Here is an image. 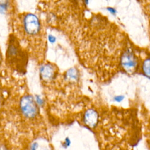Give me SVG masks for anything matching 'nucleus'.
Instances as JSON below:
<instances>
[{"mask_svg": "<svg viewBox=\"0 0 150 150\" xmlns=\"http://www.w3.org/2000/svg\"><path fill=\"white\" fill-rule=\"evenodd\" d=\"M35 99L30 95L22 96L19 101V110L22 116L27 120L36 118L39 114V107Z\"/></svg>", "mask_w": 150, "mask_h": 150, "instance_id": "obj_1", "label": "nucleus"}, {"mask_svg": "<svg viewBox=\"0 0 150 150\" xmlns=\"http://www.w3.org/2000/svg\"><path fill=\"white\" fill-rule=\"evenodd\" d=\"M23 32L29 36H35L41 30V24L38 18L32 13L25 15L22 19Z\"/></svg>", "mask_w": 150, "mask_h": 150, "instance_id": "obj_2", "label": "nucleus"}, {"mask_svg": "<svg viewBox=\"0 0 150 150\" xmlns=\"http://www.w3.org/2000/svg\"><path fill=\"white\" fill-rule=\"evenodd\" d=\"M84 123L90 128H94L98 122V114L93 108H89L86 111L83 115Z\"/></svg>", "mask_w": 150, "mask_h": 150, "instance_id": "obj_3", "label": "nucleus"}, {"mask_svg": "<svg viewBox=\"0 0 150 150\" xmlns=\"http://www.w3.org/2000/svg\"><path fill=\"white\" fill-rule=\"evenodd\" d=\"M121 63L122 67L127 70H131L137 66V59L133 53L129 51L125 52L121 59Z\"/></svg>", "mask_w": 150, "mask_h": 150, "instance_id": "obj_4", "label": "nucleus"}, {"mask_svg": "<svg viewBox=\"0 0 150 150\" xmlns=\"http://www.w3.org/2000/svg\"><path fill=\"white\" fill-rule=\"evenodd\" d=\"M56 69L54 66L49 63L43 64L40 69V77L46 82L53 80L56 76Z\"/></svg>", "mask_w": 150, "mask_h": 150, "instance_id": "obj_5", "label": "nucleus"}, {"mask_svg": "<svg viewBox=\"0 0 150 150\" xmlns=\"http://www.w3.org/2000/svg\"><path fill=\"white\" fill-rule=\"evenodd\" d=\"M66 76L69 80H76L78 78V71L76 69L71 68L67 70Z\"/></svg>", "mask_w": 150, "mask_h": 150, "instance_id": "obj_6", "label": "nucleus"}, {"mask_svg": "<svg viewBox=\"0 0 150 150\" xmlns=\"http://www.w3.org/2000/svg\"><path fill=\"white\" fill-rule=\"evenodd\" d=\"M142 71L144 74L150 78V58L145 59L142 64Z\"/></svg>", "mask_w": 150, "mask_h": 150, "instance_id": "obj_7", "label": "nucleus"}, {"mask_svg": "<svg viewBox=\"0 0 150 150\" xmlns=\"http://www.w3.org/2000/svg\"><path fill=\"white\" fill-rule=\"evenodd\" d=\"M9 0H0V13H5L8 8Z\"/></svg>", "mask_w": 150, "mask_h": 150, "instance_id": "obj_8", "label": "nucleus"}, {"mask_svg": "<svg viewBox=\"0 0 150 150\" xmlns=\"http://www.w3.org/2000/svg\"><path fill=\"white\" fill-rule=\"evenodd\" d=\"M124 99V96L122 95H118L114 97V100L117 103L121 102Z\"/></svg>", "mask_w": 150, "mask_h": 150, "instance_id": "obj_9", "label": "nucleus"}, {"mask_svg": "<svg viewBox=\"0 0 150 150\" xmlns=\"http://www.w3.org/2000/svg\"><path fill=\"white\" fill-rule=\"evenodd\" d=\"M0 150H8L7 145L5 144V141H0Z\"/></svg>", "mask_w": 150, "mask_h": 150, "instance_id": "obj_10", "label": "nucleus"}, {"mask_svg": "<svg viewBox=\"0 0 150 150\" xmlns=\"http://www.w3.org/2000/svg\"><path fill=\"white\" fill-rule=\"evenodd\" d=\"M107 10L112 15H115L116 13H117V11L115 8H112V7H108L107 8Z\"/></svg>", "mask_w": 150, "mask_h": 150, "instance_id": "obj_11", "label": "nucleus"}, {"mask_svg": "<svg viewBox=\"0 0 150 150\" xmlns=\"http://www.w3.org/2000/svg\"><path fill=\"white\" fill-rule=\"evenodd\" d=\"M48 40H49V41L51 43H54V42H56V37L54 36L53 35H49L48 36Z\"/></svg>", "mask_w": 150, "mask_h": 150, "instance_id": "obj_12", "label": "nucleus"}, {"mask_svg": "<svg viewBox=\"0 0 150 150\" xmlns=\"http://www.w3.org/2000/svg\"><path fill=\"white\" fill-rule=\"evenodd\" d=\"M70 143H71V142H70V139H69L68 137H67V138L65 139V140H64V142H63V146H64V147H68V146L70 145Z\"/></svg>", "mask_w": 150, "mask_h": 150, "instance_id": "obj_13", "label": "nucleus"}, {"mask_svg": "<svg viewBox=\"0 0 150 150\" xmlns=\"http://www.w3.org/2000/svg\"><path fill=\"white\" fill-rule=\"evenodd\" d=\"M84 1V3L86 4H88V2H89V0H83Z\"/></svg>", "mask_w": 150, "mask_h": 150, "instance_id": "obj_14", "label": "nucleus"}, {"mask_svg": "<svg viewBox=\"0 0 150 150\" xmlns=\"http://www.w3.org/2000/svg\"><path fill=\"white\" fill-rule=\"evenodd\" d=\"M1 61V54H0V62Z\"/></svg>", "mask_w": 150, "mask_h": 150, "instance_id": "obj_15", "label": "nucleus"}]
</instances>
